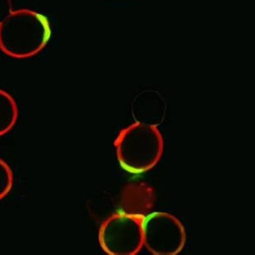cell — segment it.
Segmentation results:
<instances>
[{
    "mask_svg": "<svg viewBox=\"0 0 255 255\" xmlns=\"http://www.w3.org/2000/svg\"><path fill=\"white\" fill-rule=\"evenodd\" d=\"M51 37L46 16L34 10H13L0 24V50L14 58L39 54Z\"/></svg>",
    "mask_w": 255,
    "mask_h": 255,
    "instance_id": "1",
    "label": "cell"
},
{
    "mask_svg": "<svg viewBox=\"0 0 255 255\" xmlns=\"http://www.w3.org/2000/svg\"><path fill=\"white\" fill-rule=\"evenodd\" d=\"M17 116L16 101L7 92L0 90V136L12 130Z\"/></svg>",
    "mask_w": 255,
    "mask_h": 255,
    "instance_id": "2",
    "label": "cell"
},
{
    "mask_svg": "<svg viewBox=\"0 0 255 255\" xmlns=\"http://www.w3.org/2000/svg\"><path fill=\"white\" fill-rule=\"evenodd\" d=\"M13 184V174L7 162L0 158V200L6 197Z\"/></svg>",
    "mask_w": 255,
    "mask_h": 255,
    "instance_id": "3",
    "label": "cell"
},
{
    "mask_svg": "<svg viewBox=\"0 0 255 255\" xmlns=\"http://www.w3.org/2000/svg\"><path fill=\"white\" fill-rule=\"evenodd\" d=\"M12 0H0V24L12 13Z\"/></svg>",
    "mask_w": 255,
    "mask_h": 255,
    "instance_id": "4",
    "label": "cell"
}]
</instances>
